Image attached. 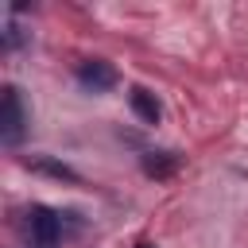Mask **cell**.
Returning a JSON list of instances; mask_svg holds the SVG:
<instances>
[{
    "label": "cell",
    "instance_id": "cell-6",
    "mask_svg": "<svg viewBox=\"0 0 248 248\" xmlns=\"http://www.w3.org/2000/svg\"><path fill=\"white\" fill-rule=\"evenodd\" d=\"M27 167H31V170H43V174H50V178H66V182H78V174H74L66 163H54V159H27Z\"/></svg>",
    "mask_w": 248,
    "mask_h": 248
},
{
    "label": "cell",
    "instance_id": "cell-2",
    "mask_svg": "<svg viewBox=\"0 0 248 248\" xmlns=\"http://www.w3.org/2000/svg\"><path fill=\"white\" fill-rule=\"evenodd\" d=\"M27 132V112H23V101H19V89L16 85H4V116H0V140L8 147H16Z\"/></svg>",
    "mask_w": 248,
    "mask_h": 248
},
{
    "label": "cell",
    "instance_id": "cell-5",
    "mask_svg": "<svg viewBox=\"0 0 248 248\" xmlns=\"http://www.w3.org/2000/svg\"><path fill=\"white\" fill-rule=\"evenodd\" d=\"M143 170L151 178H167L178 170V155L174 151H151V155H143Z\"/></svg>",
    "mask_w": 248,
    "mask_h": 248
},
{
    "label": "cell",
    "instance_id": "cell-1",
    "mask_svg": "<svg viewBox=\"0 0 248 248\" xmlns=\"http://www.w3.org/2000/svg\"><path fill=\"white\" fill-rule=\"evenodd\" d=\"M27 236H31V248H58L62 240V217L46 205H31L27 209Z\"/></svg>",
    "mask_w": 248,
    "mask_h": 248
},
{
    "label": "cell",
    "instance_id": "cell-3",
    "mask_svg": "<svg viewBox=\"0 0 248 248\" xmlns=\"http://www.w3.org/2000/svg\"><path fill=\"white\" fill-rule=\"evenodd\" d=\"M78 81L89 93H105L116 85V66L105 58H85V62H78Z\"/></svg>",
    "mask_w": 248,
    "mask_h": 248
},
{
    "label": "cell",
    "instance_id": "cell-4",
    "mask_svg": "<svg viewBox=\"0 0 248 248\" xmlns=\"http://www.w3.org/2000/svg\"><path fill=\"white\" fill-rule=\"evenodd\" d=\"M132 112L143 120V124H159V116H163V105H159V97L155 93H147V89H132Z\"/></svg>",
    "mask_w": 248,
    "mask_h": 248
},
{
    "label": "cell",
    "instance_id": "cell-7",
    "mask_svg": "<svg viewBox=\"0 0 248 248\" xmlns=\"http://www.w3.org/2000/svg\"><path fill=\"white\" fill-rule=\"evenodd\" d=\"M140 248H151V244H140Z\"/></svg>",
    "mask_w": 248,
    "mask_h": 248
}]
</instances>
